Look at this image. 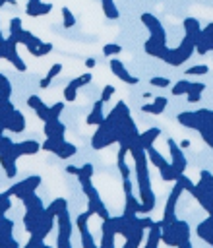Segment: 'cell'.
<instances>
[{
	"mask_svg": "<svg viewBox=\"0 0 213 248\" xmlns=\"http://www.w3.org/2000/svg\"><path fill=\"white\" fill-rule=\"evenodd\" d=\"M196 50V43L190 39V37H186L184 35V39H182V43L176 46V48H165V52H163V56H161V60H165L167 64H170V66H180V64H184L190 56H192V52Z\"/></svg>",
	"mask_w": 213,
	"mask_h": 248,
	"instance_id": "obj_1",
	"label": "cell"
},
{
	"mask_svg": "<svg viewBox=\"0 0 213 248\" xmlns=\"http://www.w3.org/2000/svg\"><path fill=\"white\" fill-rule=\"evenodd\" d=\"M77 178H79L81 190H83V194H85V198H87V209H89L91 213H97L101 219H108V217H110V215H108V209L105 207V203H103L99 192L93 188L91 178H89V176H77Z\"/></svg>",
	"mask_w": 213,
	"mask_h": 248,
	"instance_id": "obj_2",
	"label": "cell"
},
{
	"mask_svg": "<svg viewBox=\"0 0 213 248\" xmlns=\"http://www.w3.org/2000/svg\"><path fill=\"white\" fill-rule=\"evenodd\" d=\"M17 39L14 37V35H8L6 37V41H4V60H8L17 72H25L27 70V66H25V62L21 60V56L17 54Z\"/></svg>",
	"mask_w": 213,
	"mask_h": 248,
	"instance_id": "obj_3",
	"label": "cell"
},
{
	"mask_svg": "<svg viewBox=\"0 0 213 248\" xmlns=\"http://www.w3.org/2000/svg\"><path fill=\"white\" fill-rule=\"evenodd\" d=\"M41 147H43L45 151H52V153L58 155L60 159H68V157L76 155V151H77V147H76L74 143H70V141H66V140H54V138H46Z\"/></svg>",
	"mask_w": 213,
	"mask_h": 248,
	"instance_id": "obj_4",
	"label": "cell"
},
{
	"mask_svg": "<svg viewBox=\"0 0 213 248\" xmlns=\"http://www.w3.org/2000/svg\"><path fill=\"white\" fill-rule=\"evenodd\" d=\"M41 184V176H37V174H33V176H27V178H23L21 182H17V184H14L12 188H8L6 192H8V196H15V198H19V200H23L27 194H31V192H35L37 190V186Z\"/></svg>",
	"mask_w": 213,
	"mask_h": 248,
	"instance_id": "obj_5",
	"label": "cell"
},
{
	"mask_svg": "<svg viewBox=\"0 0 213 248\" xmlns=\"http://www.w3.org/2000/svg\"><path fill=\"white\" fill-rule=\"evenodd\" d=\"M141 23L149 29V33H151V37L153 39H157L159 43H163V45H167V31H165V27L161 25V21L153 16V14H141Z\"/></svg>",
	"mask_w": 213,
	"mask_h": 248,
	"instance_id": "obj_6",
	"label": "cell"
},
{
	"mask_svg": "<svg viewBox=\"0 0 213 248\" xmlns=\"http://www.w3.org/2000/svg\"><path fill=\"white\" fill-rule=\"evenodd\" d=\"M93 213L87 209V211H83L81 215H77V219H76V227L79 229V236H81V246L83 248H97L95 246V240H93V236H91V232H89V229H87V219L91 217Z\"/></svg>",
	"mask_w": 213,
	"mask_h": 248,
	"instance_id": "obj_7",
	"label": "cell"
},
{
	"mask_svg": "<svg viewBox=\"0 0 213 248\" xmlns=\"http://www.w3.org/2000/svg\"><path fill=\"white\" fill-rule=\"evenodd\" d=\"M4 126H6V130H10V132H14V134H21V132L25 130V116H23L17 108H14V110L8 114Z\"/></svg>",
	"mask_w": 213,
	"mask_h": 248,
	"instance_id": "obj_8",
	"label": "cell"
},
{
	"mask_svg": "<svg viewBox=\"0 0 213 248\" xmlns=\"http://www.w3.org/2000/svg\"><path fill=\"white\" fill-rule=\"evenodd\" d=\"M101 232H103L101 248H114V236H116V231H114V225H112V217L103 219Z\"/></svg>",
	"mask_w": 213,
	"mask_h": 248,
	"instance_id": "obj_9",
	"label": "cell"
},
{
	"mask_svg": "<svg viewBox=\"0 0 213 248\" xmlns=\"http://www.w3.org/2000/svg\"><path fill=\"white\" fill-rule=\"evenodd\" d=\"M110 70H112V74H114L118 79H122L124 83H130V85H136V83H137V78L130 76V72L126 70V66H124L118 58H112V60H110Z\"/></svg>",
	"mask_w": 213,
	"mask_h": 248,
	"instance_id": "obj_10",
	"label": "cell"
},
{
	"mask_svg": "<svg viewBox=\"0 0 213 248\" xmlns=\"http://www.w3.org/2000/svg\"><path fill=\"white\" fill-rule=\"evenodd\" d=\"M45 211V209H43ZM43 211L39 209H25V217H23V227L29 234H33L41 223V217H43Z\"/></svg>",
	"mask_w": 213,
	"mask_h": 248,
	"instance_id": "obj_11",
	"label": "cell"
},
{
	"mask_svg": "<svg viewBox=\"0 0 213 248\" xmlns=\"http://www.w3.org/2000/svg\"><path fill=\"white\" fill-rule=\"evenodd\" d=\"M27 107L35 110V114H37L39 120L45 122V120L48 118V107L43 103V99H41L39 95H29V99H27Z\"/></svg>",
	"mask_w": 213,
	"mask_h": 248,
	"instance_id": "obj_12",
	"label": "cell"
},
{
	"mask_svg": "<svg viewBox=\"0 0 213 248\" xmlns=\"http://www.w3.org/2000/svg\"><path fill=\"white\" fill-rule=\"evenodd\" d=\"M66 134V126L58 120H46L45 122V136L46 138H54V140H64Z\"/></svg>",
	"mask_w": 213,
	"mask_h": 248,
	"instance_id": "obj_13",
	"label": "cell"
},
{
	"mask_svg": "<svg viewBox=\"0 0 213 248\" xmlns=\"http://www.w3.org/2000/svg\"><path fill=\"white\" fill-rule=\"evenodd\" d=\"M41 43H43V39H39L37 35H33L31 31H21V35H19V45H23L27 50H29V54H35V50L41 46Z\"/></svg>",
	"mask_w": 213,
	"mask_h": 248,
	"instance_id": "obj_14",
	"label": "cell"
},
{
	"mask_svg": "<svg viewBox=\"0 0 213 248\" xmlns=\"http://www.w3.org/2000/svg\"><path fill=\"white\" fill-rule=\"evenodd\" d=\"M64 209H68V202H66L64 198H56L48 207H45L43 215H45V217H52V219H56Z\"/></svg>",
	"mask_w": 213,
	"mask_h": 248,
	"instance_id": "obj_15",
	"label": "cell"
},
{
	"mask_svg": "<svg viewBox=\"0 0 213 248\" xmlns=\"http://www.w3.org/2000/svg\"><path fill=\"white\" fill-rule=\"evenodd\" d=\"M56 221H58V234L72 238V219H70L68 209H64V211L56 217Z\"/></svg>",
	"mask_w": 213,
	"mask_h": 248,
	"instance_id": "obj_16",
	"label": "cell"
},
{
	"mask_svg": "<svg viewBox=\"0 0 213 248\" xmlns=\"http://www.w3.org/2000/svg\"><path fill=\"white\" fill-rule=\"evenodd\" d=\"M184 33H186V37H190L194 43H198L201 29H199V23H198L196 17H186V19H184Z\"/></svg>",
	"mask_w": 213,
	"mask_h": 248,
	"instance_id": "obj_17",
	"label": "cell"
},
{
	"mask_svg": "<svg viewBox=\"0 0 213 248\" xmlns=\"http://www.w3.org/2000/svg\"><path fill=\"white\" fill-rule=\"evenodd\" d=\"M39 149H41V145H39L37 141H33V140H27V141H19V143H15V151H17V155H19V157H21V155H35Z\"/></svg>",
	"mask_w": 213,
	"mask_h": 248,
	"instance_id": "obj_18",
	"label": "cell"
},
{
	"mask_svg": "<svg viewBox=\"0 0 213 248\" xmlns=\"http://www.w3.org/2000/svg\"><path fill=\"white\" fill-rule=\"evenodd\" d=\"M168 147H170V155H172V161H174V165H172V167L182 174V170L186 169V159L182 157L180 149L174 145V141H172V140H168Z\"/></svg>",
	"mask_w": 213,
	"mask_h": 248,
	"instance_id": "obj_19",
	"label": "cell"
},
{
	"mask_svg": "<svg viewBox=\"0 0 213 248\" xmlns=\"http://www.w3.org/2000/svg\"><path fill=\"white\" fill-rule=\"evenodd\" d=\"M103 105H105V101H95V105H93V110H91V114L87 116V124L89 126H97V124H101V120L105 118V114H103Z\"/></svg>",
	"mask_w": 213,
	"mask_h": 248,
	"instance_id": "obj_20",
	"label": "cell"
},
{
	"mask_svg": "<svg viewBox=\"0 0 213 248\" xmlns=\"http://www.w3.org/2000/svg\"><path fill=\"white\" fill-rule=\"evenodd\" d=\"M101 8H103V14L106 19H118L120 12H118L114 0H101Z\"/></svg>",
	"mask_w": 213,
	"mask_h": 248,
	"instance_id": "obj_21",
	"label": "cell"
},
{
	"mask_svg": "<svg viewBox=\"0 0 213 248\" xmlns=\"http://www.w3.org/2000/svg\"><path fill=\"white\" fill-rule=\"evenodd\" d=\"M12 231H14V221H10L8 217L0 215V242L12 238Z\"/></svg>",
	"mask_w": 213,
	"mask_h": 248,
	"instance_id": "obj_22",
	"label": "cell"
},
{
	"mask_svg": "<svg viewBox=\"0 0 213 248\" xmlns=\"http://www.w3.org/2000/svg\"><path fill=\"white\" fill-rule=\"evenodd\" d=\"M60 72H62V64H60V62L52 64V66H50V70L46 72V76H45V78H43V79L39 81V85H41L43 89H46V87L50 85V81H52V79H54V78H56V76H58Z\"/></svg>",
	"mask_w": 213,
	"mask_h": 248,
	"instance_id": "obj_23",
	"label": "cell"
},
{
	"mask_svg": "<svg viewBox=\"0 0 213 248\" xmlns=\"http://www.w3.org/2000/svg\"><path fill=\"white\" fill-rule=\"evenodd\" d=\"M23 205H25V209H39V211H43L45 209V205H43V202H41V198L35 194V192H31V194H27L23 200Z\"/></svg>",
	"mask_w": 213,
	"mask_h": 248,
	"instance_id": "obj_24",
	"label": "cell"
},
{
	"mask_svg": "<svg viewBox=\"0 0 213 248\" xmlns=\"http://www.w3.org/2000/svg\"><path fill=\"white\" fill-rule=\"evenodd\" d=\"M167 107V99L165 97H157L151 105H143L141 107V110L143 112H153V114H161L163 112V108Z\"/></svg>",
	"mask_w": 213,
	"mask_h": 248,
	"instance_id": "obj_25",
	"label": "cell"
},
{
	"mask_svg": "<svg viewBox=\"0 0 213 248\" xmlns=\"http://www.w3.org/2000/svg\"><path fill=\"white\" fill-rule=\"evenodd\" d=\"M159 134H161V130H159V128H151V130H147V132L139 134V140H137V141H139V145H141L143 149H147V147L153 143V140H155Z\"/></svg>",
	"mask_w": 213,
	"mask_h": 248,
	"instance_id": "obj_26",
	"label": "cell"
},
{
	"mask_svg": "<svg viewBox=\"0 0 213 248\" xmlns=\"http://www.w3.org/2000/svg\"><path fill=\"white\" fill-rule=\"evenodd\" d=\"M0 165L4 167V170H6V176H8V178H14V176L17 174V165H15V161H12V159H8V157H2V155H0Z\"/></svg>",
	"mask_w": 213,
	"mask_h": 248,
	"instance_id": "obj_27",
	"label": "cell"
},
{
	"mask_svg": "<svg viewBox=\"0 0 213 248\" xmlns=\"http://www.w3.org/2000/svg\"><path fill=\"white\" fill-rule=\"evenodd\" d=\"M145 151H147V159H149L155 167H159V169H161V167H165V165H167V161L161 157V153H159L157 149H153V145H149Z\"/></svg>",
	"mask_w": 213,
	"mask_h": 248,
	"instance_id": "obj_28",
	"label": "cell"
},
{
	"mask_svg": "<svg viewBox=\"0 0 213 248\" xmlns=\"http://www.w3.org/2000/svg\"><path fill=\"white\" fill-rule=\"evenodd\" d=\"M60 12H62V25H64L66 29H72V27L76 25V16H74V14H72V10H70V8H66V6H64Z\"/></svg>",
	"mask_w": 213,
	"mask_h": 248,
	"instance_id": "obj_29",
	"label": "cell"
},
{
	"mask_svg": "<svg viewBox=\"0 0 213 248\" xmlns=\"http://www.w3.org/2000/svg\"><path fill=\"white\" fill-rule=\"evenodd\" d=\"M77 89H79V87H77V83L72 79V81H70V83L64 87V99H66V101H70V103H72V101H76Z\"/></svg>",
	"mask_w": 213,
	"mask_h": 248,
	"instance_id": "obj_30",
	"label": "cell"
},
{
	"mask_svg": "<svg viewBox=\"0 0 213 248\" xmlns=\"http://www.w3.org/2000/svg\"><path fill=\"white\" fill-rule=\"evenodd\" d=\"M52 8H54V6H52L50 2H41V4L37 6V10H35L29 17H41V16H46V14H50V12H52Z\"/></svg>",
	"mask_w": 213,
	"mask_h": 248,
	"instance_id": "obj_31",
	"label": "cell"
},
{
	"mask_svg": "<svg viewBox=\"0 0 213 248\" xmlns=\"http://www.w3.org/2000/svg\"><path fill=\"white\" fill-rule=\"evenodd\" d=\"M21 31H23V27H21V19H19V17H12V19H10V35H14V37L17 39V43H19V35H21Z\"/></svg>",
	"mask_w": 213,
	"mask_h": 248,
	"instance_id": "obj_32",
	"label": "cell"
},
{
	"mask_svg": "<svg viewBox=\"0 0 213 248\" xmlns=\"http://www.w3.org/2000/svg\"><path fill=\"white\" fill-rule=\"evenodd\" d=\"M62 110H64V103H60V101L54 103L52 107H48V118H46V120H58V116H60ZM46 120H45V122H46Z\"/></svg>",
	"mask_w": 213,
	"mask_h": 248,
	"instance_id": "obj_33",
	"label": "cell"
},
{
	"mask_svg": "<svg viewBox=\"0 0 213 248\" xmlns=\"http://www.w3.org/2000/svg\"><path fill=\"white\" fill-rule=\"evenodd\" d=\"M0 93L6 99H10V95H12V83H10V79L4 74H0Z\"/></svg>",
	"mask_w": 213,
	"mask_h": 248,
	"instance_id": "obj_34",
	"label": "cell"
},
{
	"mask_svg": "<svg viewBox=\"0 0 213 248\" xmlns=\"http://www.w3.org/2000/svg\"><path fill=\"white\" fill-rule=\"evenodd\" d=\"M190 81H186V79H180L174 87H172V95H184V93H188L190 91Z\"/></svg>",
	"mask_w": 213,
	"mask_h": 248,
	"instance_id": "obj_35",
	"label": "cell"
},
{
	"mask_svg": "<svg viewBox=\"0 0 213 248\" xmlns=\"http://www.w3.org/2000/svg\"><path fill=\"white\" fill-rule=\"evenodd\" d=\"M122 52V46L120 45H114V43H108L103 46V54L105 56H114V54H120Z\"/></svg>",
	"mask_w": 213,
	"mask_h": 248,
	"instance_id": "obj_36",
	"label": "cell"
},
{
	"mask_svg": "<svg viewBox=\"0 0 213 248\" xmlns=\"http://www.w3.org/2000/svg\"><path fill=\"white\" fill-rule=\"evenodd\" d=\"M12 207V202H10V196H8V192H4V194H0V215H4L8 209Z\"/></svg>",
	"mask_w": 213,
	"mask_h": 248,
	"instance_id": "obj_37",
	"label": "cell"
},
{
	"mask_svg": "<svg viewBox=\"0 0 213 248\" xmlns=\"http://www.w3.org/2000/svg\"><path fill=\"white\" fill-rule=\"evenodd\" d=\"M50 50H52V43H45V41H43V43H41V46L35 50V54H33V56L41 58V56H46Z\"/></svg>",
	"mask_w": 213,
	"mask_h": 248,
	"instance_id": "obj_38",
	"label": "cell"
},
{
	"mask_svg": "<svg viewBox=\"0 0 213 248\" xmlns=\"http://www.w3.org/2000/svg\"><path fill=\"white\" fill-rule=\"evenodd\" d=\"M91 79H93V76H91V72H85V74H81V76H77L74 81L77 83V87H83V85H87V83H91Z\"/></svg>",
	"mask_w": 213,
	"mask_h": 248,
	"instance_id": "obj_39",
	"label": "cell"
},
{
	"mask_svg": "<svg viewBox=\"0 0 213 248\" xmlns=\"http://www.w3.org/2000/svg\"><path fill=\"white\" fill-rule=\"evenodd\" d=\"M149 83H151V85H155V87H168V83H170V81H168L167 78H151V79H149Z\"/></svg>",
	"mask_w": 213,
	"mask_h": 248,
	"instance_id": "obj_40",
	"label": "cell"
},
{
	"mask_svg": "<svg viewBox=\"0 0 213 248\" xmlns=\"http://www.w3.org/2000/svg\"><path fill=\"white\" fill-rule=\"evenodd\" d=\"M112 93H114V85H105L103 87V93H101V101H108L110 97H112Z\"/></svg>",
	"mask_w": 213,
	"mask_h": 248,
	"instance_id": "obj_41",
	"label": "cell"
},
{
	"mask_svg": "<svg viewBox=\"0 0 213 248\" xmlns=\"http://www.w3.org/2000/svg\"><path fill=\"white\" fill-rule=\"evenodd\" d=\"M41 2H43V0H27V4H25V14L31 16V14L37 10V6H39Z\"/></svg>",
	"mask_w": 213,
	"mask_h": 248,
	"instance_id": "obj_42",
	"label": "cell"
},
{
	"mask_svg": "<svg viewBox=\"0 0 213 248\" xmlns=\"http://www.w3.org/2000/svg\"><path fill=\"white\" fill-rule=\"evenodd\" d=\"M77 176H93V165H89V163H85L83 167H79V174Z\"/></svg>",
	"mask_w": 213,
	"mask_h": 248,
	"instance_id": "obj_43",
	"label": "cell"
},
{
	"mask_svg": "<svg viewBox=\"0 0 213 248\" xmlns=\"http://www.w3.org/2000/svg\"><path fill=\"white\" fill-rule=\"evenodd\" d=\"M188 74H196V76H199V74H207V66H192L190 70H186Z\"/></svg>",
	"mask_w": 213,
	"mask_h": 248,
	"instance_id": "obj_44",
	"label": "cell"
},
{
	"mask_svg": "<svg viewBox=\"0 0 213 248\" xmlns=\"http://www.w3.org/2000/svg\"><path fill=\"white\" fill-rule=\"evenodd\" d=\"M66 172H68V174H76V176H77V174H79V169H77V167H74V165H70V167H66Z\"/></svg>",
	"mask_w": 213,
	"mask_h": 248,
	"instance_id": "obj_45",
	"label": "cell"
},
{
	"mask_svg": "<svg viewBox=\"0 0 213 248\" xmlns=\"http://www.w3.org/2000/svg\"><path fill=\"white\" fill-rule=\"evenodd\" d=\"M95 64H97V60H95V58H87V60H85V66H87L89 70H91V68H95Z\"/></svg>",
	"mask_w": 213,
	"mask_h": 248,
	"instance_id": "obj_46",
	"label": "cell"
},
{
	"mask_svg": "<svg viewBox=\"0 0 213 248\" xmlns=\"http://www.w3.org/2000/svg\"><path fill=\"white\" fill-rule=\"evenodd\" d=\"M6 4H12V6H15V4H17V0H6Z\"/></svg>",
	"mask_w": 213,
	"mask_h": 248,
	"instance_id": "obj_47",
	"label": "cell"
},
{
	"mask_svg": "<svg viewBox=\"0 0 213 248\" xmlns=\"http://www.w3.org/2000/svg\"><path fill=\"white\" fill-rule=\"evenodd\" d=\"M4 41H6V37L2 35V29H0V43H4Z\"/></svg>",
	"mask_w": 213,
	"mask_h": 248,
	"instance_id": "obj_48",
	"label": "cell"
},
{
	"mask_svg": "<svg viewBox=\"0 0 213 248\" xmlns=\"http://www.w3.org/2000/svg\"><path fill=\"white\" fill-rule=\"evenodd\" d=\"M0 140H2V136H0Z\"/></svg>",
	"mask_w": 213,
	"mask_h": 248,
	"instance_id": "obj_49",
	"label": "cell"
}]
</instances>
